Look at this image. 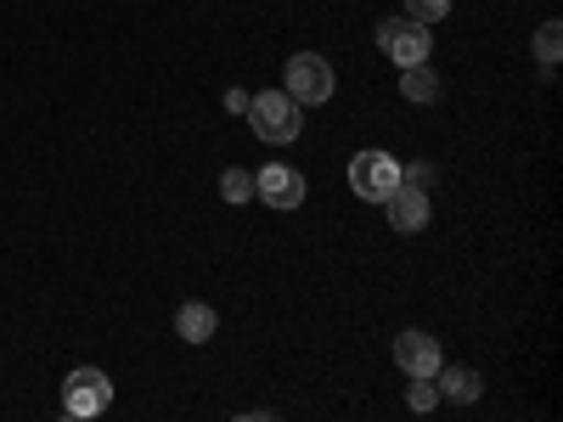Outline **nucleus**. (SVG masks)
Segmentation results:
<instances>
[{"label": "nucleus", "mask_w": 563, "mask_h": 422, "mask_svg": "<svg viewBox=\"0 0 563 422\" xmlns=\"http://www.w3.org/2000/svg\"><path fill=\"white\" fill-rule=\"evenodd\" d=\"M249 124H254L260 141H271V147H288L305 130V108L288 90H260V97H249Z\"/></svg>", "instance_id": "nucleus-1"}, {"label": "nucleus", "mask_w": 563, "mask_h": 422, "mask_svg": "<svg viewBox=\"0 0 563 422\" xmlns=\"http://www.w3.org/2000/svg\"><path fill=\"white\" fill-rule=\"evenodd\" d=\"M113 406V378L97 366H74L68 378H63V411L68 417H97Z\"/></svg>", "instance_id": "nucleus-2"}, {"label": "nucleus", "mask_w": 563, "mask_h": 422, "mask_svg": "<svg viewBox=\"0 0 563 422\" xmlns=\"http://www.w3.org/2000/svg\"><path fill=\"white\" fill-rule=\"evenodd\" d=\"M350 186H355V198H366V203H384L395 186H400V164H395V153H355L350 158Z\"/></svg>", "instance_id": "nucleus-3"}, {"label": "nucleus", "mask_w": 563, "mask_h": 422, "mask_svg": "<svg viewBox=\"0 0 563 422\" xmlns=\"http://www.w3.org/2000/svg\"><path fill=\"white\" fill-rule=\"evenodd\" d=\"M378 45H384V57L411 68V63H429V23H417V18H384L378 23Z\"/></svg>", "instance_id": "nucleus-4"}, {"label": "nucleus", "mask_w": 563, "mask_h": 422, "mask_svg": "<svg viewBox=\"0 0 563 422\" xmlns=\"http://www.w3.org/2000/svg\"><path fill=\"white\" fill-rule=\"evenodd\" d=\"M282 90H288L299 108H316V102L333 97V68H327V57H316V52H299V57H288V85Z\"/></svg>", "instance_id": "nucleus-5"}, {"label": "nucleus", "mask_w": 563, "mask_h": 422, "mask_svg": "<svg viewBox=\"0 0 563 422\" xmlns=\"http://www.w3.org/2000/svg\"><path fill=\"white\" fill-rule=\"evenodd\" d=\"M254 198H265L271 209H299L305 203V175L294 164H265L254 175Z\"/></svg>", "instance_id": "nucleus-6"}, {"label": "nucleus", "mask_w": 563, "mask_h": 422, "mask_svg": "<svg viewBox=\"0 0 563 422\" xmlns=\"http://www.w3.org/2000/svg\"><path fill=\"white\" fill-rule=\"evenodd\" d=\"M395 366L406 371V378H434L440 371V344L429 333H400L395 338Z\"/></svg>", "instance_id": "nucleus-7"}, {"label": "nucleus", "mask_w": 563, "mask_h": 422, "mask_svg": "<svg viewBox=\"0 0 563 422\" xmlns=\"http://www.w3.org/2000/svg\"><path fill=\"white\" fill-rule=\"evenodd\" d=\"M384 209H389L395 231H422V225H429V192H417V186H406V180L384 198Z\"/></svg>", "instance_id": "nucleus-8"}, {"label": "nucleus", "mask_w": 563, "mask_h": 422, "mask_svg": "<svg viewBox=\"0 0 563 422\" xmlns=\"http://www.w3.org/2000/svg\"><path fill=\"white\" fill-rule=\"evenodd\" d=\"M434 378H440L434 389H440L445 400H456V406H474V400L485 395V378H479L474 366H440Z\"/></svg>", "instance_id": "nucleus-9"}, {"label": "nucleus", "mask_w": 563, "mask_h": 422, "mask_svg": "<svg viewBox=\"0 0 563 422\" xmlns=\"http://www.w3.org/2000/svg\"><path fill=\"white\" fill-rule=\"evenodd\" d=\"M214 326H220V315H214V304H180V315H175V333L186 338V344H209L214 338Z\"/></svg>", "instance_id": "nucleus-10"}, {"label": "nucleus", "mask_w": 563, "mask_h": 422, "mask_svg": "<svg viewBox=\"0 0 563 422\" xmlns=\"http://www.w3.org/2000/svg\"><path fill=\"white\" fill-rule=\"evenodd\" d=\"M400 97H406V102H440V74H434L429 63L400 68Z\"/></svg>", "instance_id": "nucleus-11"}, {"label": "nucleus", "mask_w": 563, "mask_h": 422, "mask_svg": "<svg viewBox=\"0 0 563 422\" xmlns=\"http://www.w3.org/2000/svg\"><path fill=\"white\" fill-rule=\"evenodd\" d=\"M558 57H563V29H558V23H541V29H536V63L552 74Z\"/></svg>", "instance_id": "nucleus-12"}, {"label": "nucleus", "mask_w": 563, "mask_h": 422, "mask_svg": "<svg viewBox=\"0 0 563 422\" xmlns=\"http://www.w3.org/2000/svg\"><path fill=\"white\" fill-rule=\"evenodd\" d=\"M220 198H225V203H249V198H254V175H249V169H225V175H220Z\"/></svg>", "instance_id": "nucleus-13"}, {"label": "nucleus", "mask_w": 563, "mask_h": 422, "mask_svg": "<svg viewBox=\"0 0 563 422\" xmlns=\"http://www.w3.org/2000/svg\"><path fill=\"white\" fill-rule=\"evenodd\" d=\"M434 400H440L434 378H411V389H406V406L411 411H434Z\"/></svg>", "instance_id": "nucleus-14"}, {"label": "nucleus", "mask_w": 563, "mask_h": 422, "mask_svg": "<svg viewBox=\"0 0 563 422\" xmlns=\"http://www.w3.org/2000/svg\"><path fill=\"white\" fill-rule=\"evenodd\" d=\"M445 12H451V0H406V18H417V23H434Z\"/></svg>", "instance_id": "nucleus-15"}, {"label": "nucleus", "mask_w": 563, "mask_h": 422, "mask_svg": "<svg viewBox=\"0 0 563 422\" xmlns=\"http://www.w3.org/2000/svg\"><path fill=\"white\" fill-rule=\"evenodd\" d=\"M400 180H406V186H417V192H434V164H406V169H400Z\"/></svg>", "instance_id": "nucleus-16"}, {"label": "nucleus", "mask_w": 563, "mask_h": 422, "mask_svg": "<svg viewBox=\"0 0 563 422\" xmlns=\"http://www.w3.org/2000/svg\"><path fill=\"white\" fill-rule=\"evenodd\" d=\"M225 108L231 113H249V90H225Z\"/></svg>", "instance_id": "nucleus-17"}]
</instances>
